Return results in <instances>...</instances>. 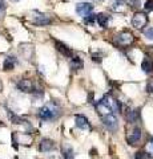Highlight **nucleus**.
<instances>
[{
	"label": "nucleus",
	"instance_id": "b1692460",
	"mask_svg": "<svg viewBox=\"0 0 153 159\" xmlns=\"http://www.w3.org/2000/svg\"><path fill=\"white\" fill-rule=\"evenodd\" d=\"M129 3H131V6H132V7H136V8L141 7V3H140V0H129Z\"/></svg>",
	"mask_w": 153,
	"mask_h": 159
},
{
	"label": "nucleus",
	"instance_id": "4be33fe9",
	"mask_svg": "<svg viewBox=\"0 0 153 159\" xmlns=\"http://www.w3.org/2000/svg\"><path fill=\"white\" fill-rule=\"evenodd\" d=\"M146 90L149 92V93H152V92H153V78H151L149 81H148V85H146Z\"/></svg>",
	"mask_w": 153,
	"mask_h": 159
},
{
	"label": "nucleus",
	"instance_id": "f03ea898",
	"mask_svg": "<svg viewBox=\"0 0 153 159\" xmlns=\"http://www.w3.org/2000/svg\"><path fill=\"white\" fill-rule=\"evenodd\" d=\"M133 41H135V37H133V34L129 31H124V32L118 33L115 37V44H117V45L121 47V48L132 45Z\"/></svg>",
	"mask_w": 153,
	"mask_h": 159
},
{
	"label": "nucleus",
	"instance_id": "7ed1b4c3",
	"mask_svg": "<svg viewBox=\"0 0 153 159\" xmlns=\"http://www.w3.org/2000/svg\"><path fill=\"white\" fill-rule=\"evenodd\" d=\"M101 121L109 131H117L118 130V121L113 114H104L101 118Z\"/></svg>",
	"mask_w": 153,
	"mask_h": 159
},
{
	"label": "nucleus",
	"instance_id": "6ab92c4d",
	"mask_svg": "<svg viewBox=\"0 0 153 159\" xmlns=\"http://www.w3.org/2000/svg\"><path fill=\"white\" fill-rule=\"evenodd\" d=\"M148 154L145 151H139L137 154H135V159H146Z\"/></svg>",
	"mask_w": 153,
	"mask_h": 159
},
{
	"label": "nucleus",
	"instance_id": "bb28decb",
	"mask_svg": "<svg viewBox=\"0 0 153 159\" xmlns=\"http://www.w3.org/2000/svg\"><path fill=\"white\" fill-rule=\"evenodd\" d=\"M152 146H153V139H152Z\"/></svg>",
	"mask_w": 153,
	"mask_h": 159
},
{
	"label": "nucleus",
	"instance_id": "dca6fc26",
	"mask_svg": "<svg viewBox=\"0 0 153 159\" xmlns=\"http://www.w3.org/2000/svg\"><path fill=\"white\" fill-rule=\"evenodd\" d=\"M96 19H97L98 24H100V27H103V28L108 27V21H109V16H108V15L100 13V15H97V16H96Z\"/></svg>",
	"mask_w": 153,
	"mask_h": 159
},
{
	"label": "nucleus",
	"instance_id": "412c9836",
	"mask_svg": "<svg viewBox=\"0 0 153 159\" xmlns=\"http://www.w3.org/2000/svg\"><path fill=\"white\" fill-rule=\"evenodd\" d=\"M144 34H145V36L149 39V40H153V28H148V29H145Z\"/></svg>",
	"mask_w": 153,
	"mask_h": 159
},
{
	"label": "nucleus",
	"instance_id": "0eeeda50",
	"mask_svg": "<svg viewBox=\"0 0 153 159\" xmlns=\"http://www.w3.org/2000/svg\"><path fill=\"white\" fill-rule=\"evenodd\" d=\"M140 139H141V130L140 129H137V127L133 129L131 133L127 134V142L129 143L131 146L137 145V143L140 142Z\"/></svg>",
	"mask_w": 153,
	"mask_h": 159
},
{
	"label": "nucleus",
	"instance_id": "aec40b11",
	"mask_svg": "<svg viewBox=\"0 0 153 159\" xmlns=\"http://www.w3.org/2000/svg\"><path fill=\"white\" fill-rule=\"evenodd\" d=\"M144 7H145L146 11H153V0H146Z\"/></svg>",
	"mask_w": 153,
	"mask_h": 159
},
{
	"label": "nucleus",
	"instance_id": "1a4fd4ad",
	"mask_svg": "<svg viewBox=\"0 0 153 159\" xmlns=\"http://www.w3.org/2000/svg\"><path fill=\"white\" fill-rule=\"evenodd\" d=\"M53 148H55V143L48 138L41 139V142L39 143V150L41 152H49V151H52Z\"/></svg>",
	"mask_w": 153,
	"mask_h": 159
},
{
	"label": "nucleus",
	"instance_id": "f3484780",
	"mask_svg": "<svg viewBox=\"0 0 153 159\" xmlns=\"http://www.w3.org/2000/svg\"><path fill=\"white\" fill-rule=\"evenodd\" d=\"M71 66H72V69H75V70H79V69H81V68H83V61H81V58L73 57V58L71 60Z\"/></svg>",
	"mask_w": 153,
	"mask_h": 159
},
{
	"label": "nucleus",
	"instance_id": "ddd939ff",
	"mask_svg": "<svg viewBox=\"0 0 153 159\" xmlns=\"http://www.w3.org/2000/svg\"><path fill=\"white\" fill-rule=\"evenodd\" d=\"M141 68L146 74H151L153 72V61L149 57H145L144 61H142V64H141Z\"/></svg>",
	"mask_w": 153,
	"mask_h": 159
},
{
	"label": "nucleus",
	"instance_id": "39448f33",
	"mask_svg": "<svg viewBox=\"0 0 153 159\" xmlns=\"http://www.w3.org/2000/svg\"><path fill=\"white\" fill-rule=\"evenodd\" d=\"M17 88L20 89L22 92H24V93H33V92H36L35 84H33L31 80H28V78L20 80V81L17 82Z\"/></svg>",
	"mask_w": 153,
	"mask_h": 159
},
{
	"label": "nucleus",
	"instance_id": "423d86ee",
	"mask_svg": "<svg viewBox=\"0 0 153 159\" xmlns=\"http://www.w3.org/2000/svg\"><path fill=\"white\" fill-rule=\"evenodd\" d=\"M93 11V6L89 3H79L76 6V12L79 16H83L84 19H85L88 15H91Z\"/></svg>",
	"mask_w": 153,
	"mask_h": 159
},
{
	"label": "nucleus",
	"instance_id": "a878e982",
	"mask_svg": "<svg viewBox=\"0 0 153 159\" xmlns=\"http://www.w3.org/2000/svg\"><path fill=\"white\" fill-rule=\"evenodd\" d=\"M3 90V84H2V81H0V92Z\"/></svg>",
	"mask_w": 153,
	"mask_h": 159
},
{
	"label": "nucleus",
	"instance_id": "20e7f679",
	"mask_svg": "<svg viewBox=\"0 0 153 159\" xmlns=\"http://www.w3.org/2000/svg\"><path fill=\"white\" fill-rule=\"evenodd\" d=\"M132 24L133 27L137 29H142L148 24V16L145 12H137L135 13V16L132 17Z\"/></svg>",
	"mask_w": 153,
	"mask_h": 159
},
{
	"label": "nucleus",
	"instance_id": "2eb2a0df",
	"mask_svg": "<svg viewBox=\"0 0 153 159\" xmlns=\"http://www.w3.org/2000/svg\"><path fill=\"white\" fill-rule=\"evenodd\" d=\"M125 116H127L128 122L135 123V122L137 121V119H139V110H128Z\"/></svg>",
	"mask_w": 153,
	"mask_h": 159
},
{
	"label": "nucleus",
	"instance_id": "393cba45",
	"mask_svg": "<svg viewBox=\"0 0 153 159\" xmlns=\"http://www.w3.org/2000/svg\"><path fill=\"white\" fill-rule=\"evenodd\" d=\"M6 2H4V0H0V11H3V9H6Z\"/></svg>",
	"mask_w": 153,
	"mask_h": 159
},
{
	"label": "nucleus",
	"instance_id": "4468645a",
	"mask_svg": "<svg viewBox=\"0 0 153 159\" xmlns=\"http://www.w3.org/2000/svg\"><path fill=\"white\" fill-rule=\"evenodd\" d=\"M15 64H16V58L12 56H8L6 60H4V70H12L15 68Z\"/></svg>",
	"mask_w": 153,
	"mask_h": 159
},
{
	"label": "nucleus",
	"instance_id": "9d476101",
	"mask_svg": "<svg viewBox=\"0 0 153 159\" xmlns=\"http://www.w3.org/2000/svg\"><path fill=\"white\" fill-rule=\"evenodd\" d=\"M76 126L79 129H81V130H89L91 129V125H89V122H88V119L84 116H80V114L76 116Z\"/></svg>",
	"mask_w": 153,
	"mask_h": 159
},
{
	"label": "nucleus",
	"instance_id": "f8f14e48",
	"mask_svg": "<svg viewBox=\"0 0 153 159\" xmlns=\"http://www.w3.org/2000/svg\"><path fill=\"white\" fill-rule=\"evenodd\" d=\"M125 6H127V3L124 2V0H116V2L111 3V9L113 12H124Z\"/></svg>",
	"mask_w": 153,
	"mask_h": 159
},
{
	"label": "nucleus",
	"instance_id": "9b49d317",
	"mask_svg": "<svg viewBox=\"0 0 153 159\" xmlns=\"http://www.w3.org/2000/svg\"><path fill=\"white\" fill-rule=\"evenodd\" d=\"M56 44V48H57V51L60 52V53H63L65 57H72V49L69 48V47H67L65 44H63V43H60V41H56L55 43Z\"/></svg>",
	"mask_w": 153,
	"mask_h": 159
},
{
	"label": "nucleus",
	"instance_id": "a211bd4d",
	"mask_svg": "<svg viewBox=\"0 0 153 159\" xmlns=\"http://www.w3.org/2000/svg\"><path fill=\"white\" fill-rule=\"evenodd\" d=\"M64 159H75V154H73V151H72V148H65V150H64Z\"/></svg>",
	"mask_w": 153,
	"mask_h": 159
},
{
	"label": "nucleus",
	"instance_id": "f257e3e1",
	"mask_svg": "<svg viewBox=\"0 0 153 159\" xmlns=\"http://www.w3.org/2000/svg\"><path fill=\"white\" fill-rule=\"evenodd\" d=\"M59 113H60V109H59L57 105L55 103H48V105L43 106L40 110H39L37 116L40 117L43 121H52V119H55Z\"/></svg>",
	"mask_w": 153,
	"mask_h": 159
},
{
	"label": "nucleus",
	"instance_id": "5701e85b",
	"mask_svg": "<svg viewBox=\"0 0 153 159\" xmlns=\"http://www.w3.org/2000/svg\"><path fill=\"white\" fill-rule=\"evenodd\" d=\"M95 15H93V13H91V15H88V16L85 17V21L87 23H91V24H93V21H95Z\"/></svg>",
	"mask_w": 153,
	"mask_h": 159
},
{
	"label": "nucleus",
	"instance_id": "6e6552de",
	"mask_svg": "<svg viewBox=\"0 0 153 159\" xmlns=\"http://www.w3.org/2000/svg\"><path fill=\"white\" fill-rule=\"evenodd\" d=\"M33 23H35L36 25H48V24H51V17H49L48 15H45V13L35 12Z\"/></svg>",
	"mask_w": 153,
	"mask_h": 159
}]
</instances>
